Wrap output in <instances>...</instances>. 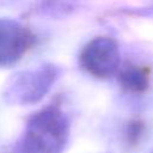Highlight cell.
<instances>
[{"label":"cell","instance_id":"6da1fadb","mask_svg":"<svg viewBox=\"0 0 153 153\" xmlns=\"http://www.w3.org/2000/svg\"><path fill=\"white\" fill-rule=\"evenodd\" d=\"M68 137V123L55 108L35 114L22 140L23 153H60Z\"/></svg>","mask_w":153,"mask_h":153},{"label":"cell","instance_id":"7a4b0ae2","mask_svg":"<svg viewBox=\"0 0 153 153\" xmlns=\"http://www.w3.org/2000/svg\"><path fill=\"white\" fill-rule=\"evenodd\" d=\"M82 67L97 78L112 75L120 65V54L116 43L106 37L91 41L80 54Z\"/></svg>","mask_w":153,"mask_h":153},{"label":"cell","instance_id":"3957f363","mask_svg":"<svg viewBox=\"0 0 153 153\" xmlns=\"http://www.w3.org/2000/svg\"><path fill=\"white\" fill-rule=\"evenodd\" d=\"M32 36L24 27L0 23V63L16 61L30 47Z\"/></svg>","mask_w":153,"mask_h":153},{"label":"cell","instance_id":"277c9868","mask_svg":"<svg viewBox=\"0 0 153 153\" xmlns=\"http://www.w3.org/2000/svg\"><path fill=\"white\" fill-rule=\"evenodd\" d=\"M118 81L121 86L131 93H142L149 84V68L128 65L120 72Z\"/></svg>","mask_w":153,"mask_h":153},{"label":"cell","instance_id":"5b68a950","mask_svg":"<svg viewBox=\"0 0 153 153\" xmlns=\"http://www.w3.org/2000/svg\"><path fill=\"white\" fill-rule=\"evenodd\" d=\"M145 130V126L140 120H134L128 124L127 128V140L130 146H136L140 141Z\"/></svg>","mask_w":153,"mask_h":153}]
</instances>
